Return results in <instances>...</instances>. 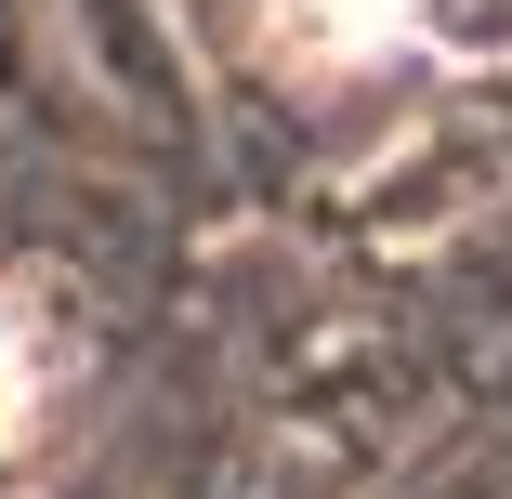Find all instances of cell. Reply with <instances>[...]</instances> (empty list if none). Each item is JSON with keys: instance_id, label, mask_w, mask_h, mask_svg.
I'll return each instance as SVG.
<instances>
[{"instance_id": "obj_1", "label": "cell", "mask_w": 512, "mask_h": 499, "mask_svg": "<svg viewBox=\"0 0 512 499\" xmlns=\"http://www.w3.org/2000/svg\"><path fill=\"white\" fill-rule=\"evenodd\" d=\"M27 434V342H14V316H0V447Z\"/></svg>"}, {"instance_id": "obj_2", "label": "cell", "mask_w": 512, "mask_h": 499, "mask_svg": "<svg viewBox=\"0 0 512 499\" xmlns=\"http://www.w3.org/2000/svg\"><path fill=\"white\" fill-rule=\"evenodd\" d=\"M302 14H329V27H381V14H407V0H302Z\"/></svg>"}]
</instances>
